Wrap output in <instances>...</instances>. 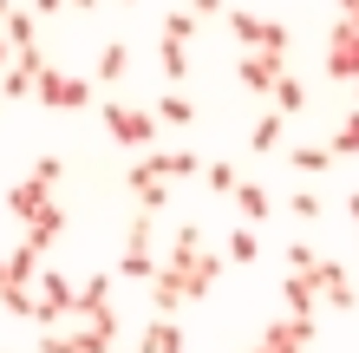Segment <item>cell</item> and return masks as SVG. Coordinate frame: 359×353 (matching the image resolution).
<instances>
[{
    "label": "cell",
    "mask_w": 359,
    "mask_h": 353,
    "mask_svg": "<svg viewBox=\"0 0 359 353\" xmlns=\"http://www.w3.org/2000/svg\"><path fill=\"white\" fill-rule=\"evenodd\" d=\"M353 98H359V86H353Z\"/></svg>",
    "instance_id": "cell-47"
},
{
    "label": "cell",
    "mask_w": 359,
    "mask_h": 353,
    "mask_svg": "<svg viewBox=\"0 0 359 353\" xmlns=\"http://www.w3.org/2000/svg\"><path fill=\"white\" fill-rule=\"evenodd\" d=\"M59 7H66V0H33V13H59Z\"/></svg>",
    "instance_id": "cell-40"
},
{
    "label": "cell",
    "mask_w": 359,
    "mask_h": 353,
    "mask_svg": "<svg viewBox=\"0 0 359 353\" xmlns=\"http://www.w3.org/2000/svg\"><path fill=\"white\" fill-rule=\"evenodd\" d=\"M124 7H137V0H124Z\"/></svg>",
    "instance_id": "cell-46"
},
{
    "label": "cell",
    "mask_w": 359,
    "mask_h": 353,
    "mask_svg": "<svg viewBox=\"0 0 359 353\" xmlns=\"http://www.w3.org/2000/svg\"><path fill=\"white\" fill-rule=\"evenodd\" d=\"M33 98H39V105H46V112H86L92 105V98H98V86H92V79H72V72H39L33 79Z\"/></svg>",
    "instance_id": "cell-2"
},
{
    "label": "cell",
    "mask_w": 359,
    "mask_h": 353,
    "mask_svg": "<svg viewBox=\"0 0 359 353\" xmlns=\"http://www.w3.org/2000/svg\"><path fill=\"white\" fill-rule=\"evenodd\" d=\"M157 59H163V72H170V86H177V79L189 72V39H163Z\"/></svg>",
    "instance_id": "cell-27"
},
{
    "label": "cell",
    "mask_w": 359,
    "mask_h": 353,
    "mask_svg": "<svg viewBox=\"0 0 359 353\" xmlns=\"http://www.w3.org/2000/svg\"><path fill=\"white\" fill-rule=\"evenodd\" d=\"M39 353H79V340L59 334V327H39Z\"/></svg>",
    "instance_id": "cell-35"
},
{
    "label": "cell",
    "mask_w": 359,
    "mask_h": 353,
    "mask_svg": "<svg viewBox=\"0 0 359 353\" xmlns=\"http://www.w3.org/2000/svg\"><path fill=\"white\" fill-rule=\"evenodd\" d=\"M222 20H229V33L242 39V53H287V27L281 20H255L248 7H229Z\"/></svg>",
    "instance_id": "cell-4"
},
{
    "label": "cell",
    "mask_w": 359,
    "mask_h": 353,
    "mask_svg": "<svg viewBox=\"0 0 359 353\" xmlns=\"http://www.w3.org/2000/svg\"><path fill=\"white\" fill-rule=\"evenodd\" d=\"M268 210H274V197L262 190V183H236V216L248 222V229H255V222H262Z\"/></svg>",
    "instance_id": "cell-18"
},
{
    "label": "cell",
    "mask_w": 359,
    "mask_h": 353,
    "mask_svg": "<svg viewBox=\"0 0 359 353\" xmlns=\"http://www.w3.org/2000/svg\"><path fill=\"white\" fill-rule=\"evenodd\" d=\"M196 255H203V229H196V222H183V229L170 236V255H163V262H170V268H189Z\"/></svg>",
    "instance_id": "cell-19"
},
{
    "label": "cell",
    "mask_w": 359,
    "mask_h": 353,
    "mask_svg": "<svg viewBox=\"0 0 359 353\" xmlns=\"http://www.w3.org/2000/svg\"><path fill=\"white\" fill-rule=\"evenodd\" d=\"M151 112H157L163 124H189V118H196V98H183V92H163Z\"/></svg>",
    "instance_id": "cell-24"
},
{
    "label": "cell",
    "mask_w": 359,
    "mask_h": 353,
    "mask_svg": "<svg viewBox=\"0 0 359 353\" xmlns=\"http://www.w3.org/2000/svg\"><path fill=\"white\" fill-rule=\"evenodd\" d=\"M144 288H151V307H157V314H177V307H189V288H183V275H177L170 262H163Z\"/></svg>",
    "instance_id": "cell-13"
},
{
    "label": "cell",
    "mask_w": 359,
    "mask_h": 353,
    "mask_svg": "<svg viewBox=\"0 0 359 353\" xmlns=\"http://www.w3.org/2000/svg\"><path fill=\"white\" fill-rule=\"evenodd\" d=\"M189 33H196V13H170L163 20V39H189Z\"/></svg>",
    "instance_id": "cell-37"
},
{
    "label": "cell",
    "mask_w": 359,
    "mask_h": 353,
    "mask_svg": "<svg viewBox=\"0 0 359 353\" xmlns=\"http://www.w3.org/2000/svg\"><path fill=\"white\" fill-rule=\"evenodd\" d=\"M301 105H307V86H301V79H294V72H287V79H281V86H274V112H281V118H294V112H301Z\"/></svg>",
    "instance_id": "cell-25"
},
{
    "label": "cell",
    "mask_w": 359,
    "mask_h": 353,
    "mask_svg": "<svg viewBox=\"0 0 359 353\" xmlns=\"http://www.w3.org/2000/svg\"><path fill=\"white\" fill-rule=\"evenodd\" d=\"M262 340H268L274 353H307V347H313V321L281 314V321H268V327H262Z\"/></svg>",
    "instance_id": "cell-11"
},
{
    "label": "cell",
    "mask_w": 359,
    "mask_h": 353,
    "mask_svg": "<svg viewBox=\"0 0 359 353\" xmlns=\"http://www.w3.org/2000/svg\"><path fill=\"white\" fill-rule=\"evenodd\" d=\"M203 177H209V190H222V197H236V183H242V177H236V164H209Z\"/></svg>",
    "instance_id": "cell-32"
},
{
    "label": "cell",
    "mask_w": 359,
    "mask_h": 353,
    "mask_svg": "<svg viewBox=\"0 0 359 353\" xmlns=\"http://www.w3.org/2000/svg\"><path fill=\"white\" fill-rule=\"evenodd\" d=\"M281 301H287V314H301V321H313V307L327 301V288L313 281V275H287V281H281Z\"/></svg>",
    "instance_id": "cell-15"
},
{
    "label": "cell",
    "mask_w": 359,
    "mask_h": 353,
    "mask_svg": "<svg viewBox=\"0 0 359 353\" xmlns=\"http://www.w3.org/2000/svg\"><path fill=\"white\" fill-rule=\"evenodd\" d=\"M59 177H66V164H59L53 151H46V157H33V183H46V190H53Z\"/></svg>",
    "instance_id": "cell-34"
},
{
    "label": "cell",
    "mask_w": 359,
    "mask_h": 353,
    "mask_svg": "<svg viewBox=\"0 0 359 353\" xmlns=\"http://www.w3.org/2000/svg\"><path fill=\"white\" fill-rule=\"evenodd\" d=\"M327 79L359 86V27H353V20H340V27L327 33Z\"/></svg>",
    "instance_id": "cell-8"
},
{
    "label": "cell",
    "mask_w": 359,
    "mask_h": 353,
    "mask_svg": "<svg viewBox=\"0 0 359 353\" xmlns=\"http://www.w3.org/2000/svg\"><path fill=\"white\" fill-rule=\"evenodd\" d=\"M137 353H183V327L170 314H151L144 334H137Z\"/></svg>",
    "instance_id": "cell-16"
},
{
    "label": "cell",
    "mask_w": 359,
    "mask_h": 353,
    "mask_svg": "<svg viewBox=\"0 0 359 353\" xmlns=\"http://www.w3.org/2000/svg\"><path fill=\"white\" fill-rule=\"evenodd\" d=\"M287 210L301 216V222H320V197H313V190H301V197H287Z\"/></svg>",
    "instance_id": "cell-36"
},
{
    "label": "cell",
    "mask_w": 359,
    "mask_h": 353,
    "mask_svg": "<svg viewBox=\"0 0 359 353\" xmlns=\"http://www.w3.org/2000/svg\"><path fill=\"white\" fill-rule=\"evenodd\" d=\"M346 216H353V229H359V190H353V197H346Z\"/></svg>",
    "instance_id": "cell-42"
},
{
    "label": "cell",
    "mask_w": 359,
    "mask_h": 353,
    "mask_svg": "<svg viewBox=\"0 0 359 353\" xmlns=\"http://www.w3.org/2000/svg\"><path fill=\"white\" fill-rule=\"evenodd\" d=\"M248 353H274V347H268V340H255V347H248Z\"/></svg>",
    "instance_id": "cell-43"
},
{
    "label": "cell",
    "mask_w": 359,
    "mask_h": 353,
    "mask_svg": "<svg viewBox=\"0 0 359 353\" xmlns=\"http://www.w3.org/2000/svg\"><path fill=\"white\" fill-rule=\"evenodd\" d=\"M66 7H98V0H66Z\"/></svg>",
    "instance_id": "cell-44"
},
{
    "label": "cell",
    "mask_w": 359,
    "mask_h": 353,
    "mask_svg": "<svg viewBox=\"0 0 359 353\" xmlns=\"http://www.w3.org/2000/svg\"><path fill=\"white\" fill-rule=\"evenodd\" d=\"M236 79H242V92L274 98V86L287 79V53H242L236 59Z\"/></svg>",
    "instance_id": "cell-7"
},
{
    "label": "cell",
    "mask_w": 359,
    "mask_h": 353,
    "mask_svg": "<svg viewBox=\"0 0 359 353\" xmlns=\"http://www.w3.org/2000/svg\"><path fill=\"white\" fill-rule=\"evenodd\" d=\"M124 183H131V197H137V210H151V216L163 210V203H170V183H163V177H151V164H144V157L131 164V171H124Z\"/></svg>",
    "instance_id": "cell-12"
},
{
    "label": "cell",
    "mask_w": 359,
    "mask_h": 353,
    "mask_svg": "<svg viewBox=\"0 0 359 353\" xmlns=\"http://www.w3.org/2000/svg\"><path fill=\"white\" fill-rule=\"evenodd\" d=\"M157 255H151V210H137L131 216V229H124V255H118V275L124 281H151L157 275Z\"/></svg>",
    "instance_id": "cell-3"
},
{
    "label": "cell",
    "mask_w": 359,
    "mask_h": 353,
    "mask_svg": "<svg viewBox=\"0 0 359 353\" xmlns=\"http://www.w3.org/2000/svg\"><path fill=\"white\" fill-rule=\"evenodd\" d=\"M189 13H196V20H216V13H229V7H222V0H189Z\"/></svg>",
    "instance_id": "cell-38"
},
{
    "label": "cell",
    "mask_w": 359,
    "mask_h": 353,
    "mask_svg": "<svg viewBox=\"0 0 359 353\" xmlns=\"http://www.w3.org/2000/svg\"><path fill=\"white\" fill-rule=\"evenodd\" d=\"M33 79H39V72H27V66L13 59V66L0 72V98H33Z\"/></svg>",
    "instance_id": "cell-26"
},
{
    "label": "cell",
    "mask_w": 359,
    "mask_h": 353,
    "mask_svg": "<svg viewBox=\"0 0 359 353\" xmlns=\"http://www.w3.org/2000/svg\"><path fill=\"white\" fill-rule=\"evenodd\" d=\"M222 262H229V255H209V248H203V255L189 262V268H177V275H183V288H189V301H209V288L222 281Z\"/></svg>",
    "instance_id": "cell-14"
},
{
    "label": "cell",
    "mask_w": 359,
    "mask_h": 353,
    "mask_svg": "<svg viewBox=\"0 0 359 353\" xmlns=\"http://www.w3.org/2000/svg\"><path fill=\"white\" fill-rule=\"evenodd\" d=\"M327 144H333V157H359V112H353V118H346Z\"/></svg>",
    "instance_id": "cell-29"
},
{
    "label": "cell",
    "mask_w": 359,
    "mask_h": 353,
    "mask_svg": "<svg viewBox=\"0 0 359 353\" xmlns=\"http://www.w3.org/2000/svg\"><path fill=\"white\" fill-rule=\"evenodd\" d=\"M98 118H104V131L118 144H131V151H151L157 131H163V118L151 105H131V98H98Z\"/></svg>",
    "instance_id": "cell-1"
},
{
    "label": "cell",
    "mask_w": 359,
    "mask_h": 353,
    "mask_svg": "<svg viewBox=\"0 0 359 353\" xmlns=\"http://www.w3.org/2000/svg\"><path fill=\"white\" fill-rule=\"evenodd\" d=\"M281 131H287V118H281V112H262L255 131H248V144H255V151H274V144H281Z\"/></svg>",
    "instance_id": "cell-23"
},
{
    "label": "cell",
    "mask_w": 359,
    "mask_h": 353,
    "mask_svg": "<svg viewBox=\"0 0 359 353\" xmlns=\"http://www.w3.org/2000/svg\"><path fill=\"white\" fill-rule=\"evenodd\" d=\"M7 66H13V39L0 33V72H7Z\"/></svg>",
    "instance_id": "cell-39"
},
{
    "label": "cell",
    "mask_w": 359,
    "mask_h": 353,
    "mask_svg": "<svg viewBox=\"0 0 359 353\" xmlns=\"http://www.w3.org/2000/svg\"><path fill=\"white\" fill-rule=\"evenodd\" d=\"M313 281H320L327 288V307H340V314H353V307H359V288H353V275H346V262H320V268H313Z\"/></svg>",
    "instance_id": "cell-10"
},
{
    "label": "cell",
    "mask_w": 359,
    "mask_h": 353,
    "mask_svg": "<svg viewBox=\"0 0 359 353\" xmlns=\"http://www.w3.org/2000/svg\"><path fill=\"white\" fill-rule=\"evenodd\" d=\"M0 307H7V314H20V321H33V314H39L33 288H0Z\"/></svg>",
    "instance_id": "cell-28"
},
{
    "label": "cell",
    "mask_w": 359,
    "mask_h": 353,
    "mask_svg": "<svg viewBox=\"0 0 359 353\" xmlns=\"http://www.w3.org/2000/svg\"><path fill=\"white\" fill-rule=\"evenodd\" d=\"M7 210L33 229V222H46L59 203H53V190H46V183H33V177H27V183H13V190H7Z\"/></svg>",
    "instance_id": "cell-9"
},
{
    "label": "cell",
    "mask_w": 359,
    "mask_h": 353,
    "mask_svg": "<svg viewBox=\"0 0 359 353\" xmlns=\"http://www.w3.org/2000/svg\"><path fill=\"white\" fill-rule=\"evenodd\" d=\"M33 301H39V327H59V321H72V307H79V281H66V275H53V268H46V275H39L33 281Z\"/></svg>",
    "instance_id": "cell-5"
},
{
    "label": "cell",
    "mask_w": 359,
    "mask_h": 353,
    "mask_svg": "<svg viewBox=\"0 0 359 353\" xmlns=\"http://www.w3.org/2000/svg\"><path fill=\"white\" fill-rule=\"evenodd\" d=\"M287 164H294L301 177H320L327 164H333V144H294V151H287Z\"/></svg>",
    "instance_id": "cell-20"
},
{
    "label": "cell",
    "mask_w": 359,
    "mask_h": 353,
    "mask_svg": "<svg viewBox=\"0 0 359 353\" xmlns=\"http://www.w3.org/2000/svg\"><path fill=\"white\" fill-rule=\"evenodd\" d=\"M124 72H131V46H124V39H104V53H98V79L111 86V79H124Z\"/></svg>",
    "instance_id": "cell-22"
},
{
    "label": "cell",
    "mask_w": 359,
    "mask_h": 353,
    "mask_svg": "<svg viewBox=\"0 0 359 353\" xmlns=\"http://www.w3.org/2000/svg\"><path fill=\"white\" fill-rule=\"evenodd\" d=\"M0 288H7V255H0Z\"/></svg>",
    "instance_id": "cell-45"
},
{
    "label": "cell",
    "mask_w": 359,
    "mask_h": 353,
    "mask_svg": "<svg viewBox=\"0 0 359 353\" xmlns=\"http://www.w3.org/2000/svg\"><path fill=\"white\" fill-rule=\"evenodd\" d=\"M20 7H13V0H0V33H7V20H13Z\"/></svg>",
    "instance_id": "cell-41"
},
{
    "label": "cell",
    "mask_w": 359,
    "mask_h": 353,
    "mask_svg": "<svg viewBox=\"0 0 359 353\" xmlns=\"http://www.w3.org/2000/svg\"><path fill=\"white\" fill-rule=\"evenodd\" d=\"M320 262H327V255H320V248H307V242H294V248H287V275H313Z\"/></svg>",
    "instance_id": "cell-30"
},
{
    "label": "cell",
    "mask_w": 359,
    "mask_h": 353,
    "mask_svg": "<svg viewBox=\"0 0 359 353\" xmlns=\"http://www.w3.org/2000/svg\"><path fill=\"white\" fill-rule=\"evenodd\" d=\"M79 327H104V334H118V307H111V275H92L79 281V307H72Z\"/></svg>",
    "instance_id": "cell-6"
},
{
    "label": "cell",
    "mask_w": 359,
    "mask_h": 353,
    "mask_svg": "<svg viewBox=\"0 0 359 353\" xmlns=\"http://www.w3.org/2000/svg\"><path fill=\"white\" fill-rule=\"evenodd\" d=\"M144 164H151V177H163V183H177V177H189L196 171V151H144Z\"/></svg>",
    "instance_id": "cell-17"
},
{
    "label": "cell",
    "mask_w": 359,
    "mask_h": 353,
    "mask_svg": "<svg viewBox=\"0 0 359 353\" xmlns=\"http://www.w3.org/2000/svg\"><path fill=\"white\" fill-rule=\"evenodd\" d=\"M222 255L236 262V268H255V262H262V236H255V229H248V222H242V229L229 236V248H222Z\"/></svg>",
    "instance_id": "cell-21"
},
{
    "label": "cell",
    "mask_w": 359,
    "mask_h": 353,
    "mask_svg": "<svg viewBox=\"0 0 359 353\" xmlns=\"http://www.w3.org/2000/svg\"><path fill=\"white\" fill-rule=\"evenodd\" d=\"M7 39H13V53H20V46H39V39H33V13H13V20H7Z\"/></svg>",
    "instance_id": "cell-33"
},
{
    "label": "cell",
    "mask_w": 359,
    "mask_h": 353,
    "mask_svg": "<svg viewBox=\"0 0 359 353\" xmlns=\"http://www.w3.org/2000/svg\"><path fill=\"white\" fill-rule=\"evenodd\" d=\"M72 340H79V353H111V340H118V334H104V327H79Z\"/></svg>",
    "instance_id": "cell-31"
}]
</instances>
